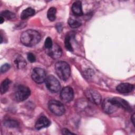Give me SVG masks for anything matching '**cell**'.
Here are the masks:
<instances>
[{"label":"cell","mask_w":135,"mask_h":135,"mask_svg":"<svg viewBox=\"0 0 135 135\" xmlns=\"http://www.w3.org/2000/svg\"><path fill=\"white\" fill-rule=\"evenodd\" d=\"M41 38V35L37 31L33 30H28L22 33L20 41L23 45L31 47L38 43Z\"/></svg>","instance_id":"obj_1"},{"label":"cell","mask_w":135,"mask_h":135,"mask_svg":"<svg viewBox=\"0 0 135 135\" xmlns=\"http://www.w3.org/2000/svg\"><path fill=\"white\" fill-rule=\"evenodd\" d=\"M55 70L57 76L62 80L66 81L69 79L71 74L69 65L64 61H59L55 65Z\"/></svg>","instance_id":"obj_2"},{"label":"cell","mask_w":135,"mask_h":135,"mask_svg":"<svg viewBox=\"0 0 135 135\" xmlns=\"http://www.w3.org/2000/svg\"><path fill=\"white\" fill-rule=\"evenodd\" d=\"M30 89L23 85L17 86L13 94L14 99L17 102H21L25 100L30 95Z\"/></svg>","instance_id":"obj_3"},{"label":"cell","mask_w":135,"mask_h":135,"mask_svg":"<svg viewBox=\"0 0 135 135\" xmlns=\"http://www.w3.org/2000/svg\"><path fill=\"white\" fill-rule=\"evenodd\" d=\"M45 84L47 89L51 92L56 93L61 89L60 83L53 75H49L45 79Z\"/></svg>","instance_id":"obj_4"},{"label":"cell","mask_w":135,"mask_h":135,"mask_svg":"<svg viewBox=\"0 0 135 135\" xmlns=\"http://www.w3.org/2000/svg\"><path fill=\"white\" fill-rule=\"evenodd\" d=\"M48 107L50 110L54 114L60 116L65 113V108L63 104L60 102L51 100L49 102Z\"/></svg>","instance_id":"obj_5"},{"label":"cell","mask_w":135,"mask_h":135,"mask_svg":"<svg viewBox=\"0 0 135 135\" xmlns=\"http://www.w3.org/2000/svg\"><path fill=\"white\" fill-rule=\"evenodd\" d=\"M84 93L86 98L91 102L97 105L101 103V96L96 90L92 89H88L85 91Z\"/></svg>","instance_id":"obj_6"},{"label":"cell","mask_w":135,"mask_h":135,"mask_svg":"<svg viewBox=\"0 0 135 135\" xmlns=\"http://www.w3.org/2000/svg\"><path fill=\"white\" fill-rule=\"evenodd\" d=\"M33 80L37 83H42L45 81L46 78L44 70L40 68H35L33 70L32 73Z\"/></svg>","instance_id":"obj_7"},{"label":"cell","mask_w":135,"mask_h":135,"mask_svg":"<svg viewBox=\"0 0 135 135\" xmlns=\"http://www.w3.org/2000/svg\"><path fill=\"white\" fill-rule=\"evenodd\" d=\"M60 97L62 101L68 103L72 101L74 97V92L72 88L66 86L63 88L60 93Z\"/></svg>","instance_id":"obj_8"},{"label":"cell","mask_w":135,"mask_h":135,"mask_svg":"<svg viewBox=\"0 0 135 135\" xmlns=\"http://www.w3.org/2000/svg\"><path fill=\"white\" fill-rule=\"evenodd\" d=\"M46 53L49 56L53 59L60 58L62 54V51L60 46L57 44H53L52 47L50 49H46Z\"/></svg>","instance_id":"obj_9"},{"label":"cell","mask_w":135,"mask_h":135,"mask_svg":"<svg viewBox=\"0 0 135 135\" xmlns=\"http://www.w3.org/2000/svg\"><path fill=\"white\" fill-rule=\"evenodd\" d=\"M110 101L118 108H121L128 111L131 110V107L129 104L124 99L118 97H114L110 98Z\"/></svg>","instance_id":"obj_10"},{"label":"cell","mask_w":135,"mask_h":135,"mask_svg":"<svg viewBox=\"0 0 135 135\" xmlns=\"http://www.w3.org/2000/svg\"><path fill=\"white\" fill-rule=\"evenodd\" d=\"M102 108L103 111L108 114L113 113L118 109V108L111 102L110 98H109L105 99L103 101Z\"/></svg>","instance_id":"obj_11"},{"label":"cell","mask_w":135,"mask_h":135,"mask_svg":"<svg viewBox=\"0 0 135 135\" xmlns=\"http://www.w3.org/2000/svg\"><path fill=\"white\" fill-rule=\"evenodd\" d=\"M116 89L120 93L128 94L133 90L134 85L128 83H123L119 84L117 86Z\"/></svg>","instance_id":"obj_12"},{"label":"cell","mask_w":135,"mask_h":135,"mask_svg":"<svg viewBox=\"0 0 135 135\" xmlns=\"http://www.w3.org/2000/svg\"><path fill=\"white\" fill-rule=\"evenodd\" d=\"M50 124L51 122L45 116H42L36 121L35 127L37 130H40L49 127Z\"/></svg>","instance_id":"obj_13"},{"label":"cell","mask_w":135,"mask_h":135,"mask_svg":"<svg viewBox=\"0 0 135 135\" xmlns=\"http://www.w3.org/2000/svg\"><path fill=\"white\" fill-rule=\"evenodd\" d=\"M14 66L18 69H21L25 67L26 62L23 56L20 55H17L13 60Z\"/></svg>","instance_id":"obj_14"},{"label":"cell","mask_w":135,"mask_h":135,"mask_svg":"<svg viewBox=\"0 0 135 135\" xmlns=\"http://www.w3.org/2000/svg\"><path fill=\"white\" fill-rule=\"evenodd\" d=\"M72 11L75 15L81 16L83 14L81 2L78 1L74 2L72 6Z\"/></svg>","instance_id":"obj_15"},{"label":"cell","mask_w":135,"mask_h":135,"mask_svg":"<svg viewBox=\"0 0 135 135\" xmlns=\"http://www.w3.org/2000/svg\"><path fill=\"white\" fill-rule=\"evenodd\" d=\"M35 13V10L31 7H28L22 11L21 14V18L25 20L30 16H33Z\"/></svg>","instance_id":"obj_16"},{"label":"cell","mask_w":135,"mask_h":135,"mask_svg":"<svg viewBox=\"0 0 135 135\" xmlns=\"http://www.w3.org/2000/svg\"><path fill=\"white\" fill-rule=\"evenodd\" d=\"M11 83V81L8 79H5L2 82L1 84V88H0L1 92L2 94L5 93L8 90V89L9 88V84H10Z\"/></svg>","instance_id":"obj_17"},{"label":"cell","mask_w":135,"mask_h":135,"mask_svg":"<svg viewBox=\"0 0 135 135\" xmlns=\"http://www.w3.org/2000/svg\"><path fill=\"white\" fill-rule=\"evenodd\" d=\"M56 9L54 7H50L47 13V16L48 19L50 21H54L56 18Z\"/></svg>","instance_id":"obj_18"},{"label":"cell","mask_w":135,"mask_h":135,"mask_svg":"<svg viewBox=\"0 0 135 135\" xmlns=\"http://www.w3.org/2000/svg\"><path fill=\"white\" fill-rule=\"evenodd\" d=\"M68 24L72 28H78L81 26V23L78 20H76L73 18H70L68 21Z\"/></svg>","instance_id":"obj_19"},{"label":"cell","mask_w":135,"mask_h":135,"mask_svg":"<svg viewBox=\"0 0 135 135\" xmlns=\"http://www.w3.org/2000/svg\"><path fill=\"white\" fill-rule=\"evenodd\" d=\"M1 16L3 17L4 18H5L7 20H11L15 17V15L14 13L9 11H5L2 12L1 13Z\"/></svg>","instance_id":"obj_20"},{"label":"cell","mask_w":135,"mask_h":135,"mask_svg":"<svg viewBox=\"0 0 135 135\" xmlns=\"http://www.w3.org/2000/svg\"><path fill=\"white\" fill-rule=\"evenodd\" d=\"M4 124L7 127L11 128H16L18 126V122L14 120H7L4 122Z\"/></svg>","instance_id":"obj_21"},{"label":"cell","mask_w":135,"mask_h":135,"mask_svg":"<svg viewBox=\"0 0 135 135\" xmlns=\"http://www.w3.org/2000/svg\"><path fill=\"white\" fill-rule=\"evenodd\" d=\"M71 36L69 35H67L65 38V46L66 50L69 51H73V48L70 42Z\"/></svg>","instance_id":"obj_22"},{"label":"cell","mask_w":135,"mask_h":135,"mask_svg":"<svg viewBox=\"0 0 135 135\" xmlns=\"http://www.w3.org/2000/svg\"><path fill=\"white\" fill-rule=\"evenodd\" d=\"M53 45V43H52V39L48 37L46 38L45 41V47L46 49H50L52 47Z\"/></svg>","instance_id":"obj_23"},{"label":"cell","mask_w":135,"mask_h":135,"mask_svg":"<svg viewBox=\"0 0 135 135\" xmlns=\"http://www.w3.org/2000/svg\"><path fill=\"white\" fill-rule=\"evenodd\" d=\"M10 68V65L6 63L3 64L1 68V71L2 73H5L6 72H7Z\"/></svg>","instance_id":"obj_24"},{"label":"cell","mask_w":135,"mask_h":135,"mask_svg":"<svg viewBox=\"0 0 135 135\" xmlns=\"http://www.w3.org/2000/svg\"><path fill=\"white\" fill-rule=\"evenodd\" d=\"M27 59L30 62H34L36 60V57L35 56V55L32 53H29L27 54Z\"/></svg>","instance_id":"obj_25"},{"label":"cell","mask_w":135,"mask_h":135,"mask_svg":"<svg viewBox=\"0 0 135 135\" xmlns=\"http://www.w3.org/2000/svg\"><path fill=\"white\" fill-rule=\"evenodd\" d=\"M62 133L64 134H74L73 133L70 132L68 129H63L62 130Z\"/></svg>","instance_id":"obj_26"},{"label":"cell","mask_w":135,"mask_h":135,"mask_svg":"<svg viewBox=\"0 0 135 135\" xmlns=\"http://www.w3.org/2000/svg\"><path fill=\"white\" fill-rule=\"evenodd\" d=\"M131 121L133 124V126H134V114H133L131 117Z\"/></svg>","instance_id":"obj_27"},{"label":"cell","mask_w":135,"mask_h":135,"mask_svg":"<svg viewBox=\"0 0 135 135\" xmlns=\"http://www.w3.org/2000/svg\"><path fill=\"white\" fill-rule=\"evenodd\" d=\"M0 19H1V20H0V23H1V24H2V23H3V22L4 21V18L3 17H2V16H0Z\"/></svg>","instance_id":"obj_28"}]
</instances>
